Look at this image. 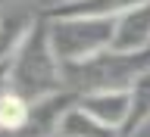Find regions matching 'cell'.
I'll list each match as a JSON object with an SVG mask.
<instances>
[{
    "label": "cell",
    "mask_w": 150,
    "mask_h": 137,
    "mask_svg": "<svg viewBox=\"0 0 150 137\" xmlns=\"http://www.w3.org/2000/svg\"><path fill=\"white\" fill-rule=\"evenodd\" d=\"M9 91L25 97L28 103H38L44 97L66 91L63 78V63L56 59L53 47H50V31H47V19L38 22V28L28 34L13 59H9Z\"/></svg>",
    "instance_id": "obj_1"
},
{
    "label": "cell",
    "mask_w": 150,
    "mask_h": 137,
    "mask_svg": "<svg viewBox=\"0 0 150 137\" xmlns=\"http://www.w3.org/2000/svg\"><path fill=\"white\" fill-rule=\"evenodd\" d=\"M47 31L56 59L72 65L112 50L116 19H47Z\"/></svg>",
    "instance_id": "obj_2"
},
{
    "label": "cell",
    "mask_w": 150,
    "mask_h": 137,
    "mask_svg": "<svg viewBox=\"0 0 150 137\" xmlns=\"http://www.w3.org/2000/svg\"><path fill=\"white\" fill-rule=\"evenodd\" d=\"M72 106H78V93L66 87L53 97L31 103V115L19 134H0V137H59V125Z\"/></svg>",
    "instance_id": "obj_3"
},
{
    "label": "cell",
    "mask_w": 150,
    "mask_h": 137,
    "mask_svg": "<svg viewBox=\"0 0 150 137\" xmlns=\"http://www.w3.org/2000/svg\"><path fill=\"white\" fill-rule=\"evenodd\" d=\"M44 19V9H35L28 3H6L0 6V63H6L22 50L28 34Z\"/></svg>",
    "instance_id": "obj_4"
},
{
    "label": "cell",
    "mask_w": 150,
    "mask_h": 137,
    "mask_svg": "<svg viewBox=\"0 0 150 137\" xmlns=\"http://www.w3.org/2000/svg\"><path fill=\"white\" fill-rule=\"evenodd\" d=\"M78 106H81L88 115H94L97 122L122 131L125 122H128V115H131V91L128 87L91 91V93H81V97H78Z\"/></svg>",
    "instance_id": "obj_5"
},
{
    "label": "cell",
    "mask_w": 150,
    "mask_h": 137,
    "mask_svg": "<svg viewBox=\"0 0 150 137\" xmlns=\"http://www.w3.org/2000/svg\"><path fill=\"white\" fill-rule=\"evenodd\" d=\"M150 0H56L44 6V19H119Z\"/></svg>",
    "instance_id": "obj_6"
},
{
    "label": "cell",
    "mask_w": 150,
    "mask_h": 137,
    "mask_svg": "<svg viewBox=\"0 0 150 137\" xmlns=\"http://www.w3.org/2000/svg\"><path fill=\"white\" fill-rule=\"evenodd\" d=\"M112 50L116 53H147L150 50V3H141L116 19Z\"/></svg>",
    "instance_id": "obj_7"
},
{
    "label": "cell",
    "mask_w": 150,
    "mask_h": 137,
    "mask_svg": "<svg viewBox=\"0 0 150 137\" xmlns=\"http://www.w3.org/2000/svg\"><path fill=\"white\" fill-rule=\"evenodd\" d=\"M128 91H131V115L122 128V137H134L150 125V65L144 72H138Z\"/></svg>",
    "instance_id": "obj_8"
},
{
    "label": "cell",
    "mask_w": 150,
    "mask_h": 137,
    "mask_svg": "<svg viewBox=\"0 0 150 137\" xmlns=\"http://www.w3.org/2000/svg\"><path fill=\"white\" fill-rule=\"evenodd\" d=\"M59 137H122V131L97 122L81 106H72V109L66 112L63 125H59Z\"/></svg>",
    "instance_id": "obj_9"
},
{
    "label": "cell",
    "mask_w": 150,
    "mask_h": 137,
    "mask_svg": "<svg viewBox=\"0 0 150 137\" xmlns=\"http://www.w3.org/2000/svg\"><path fill=\"white\" fill-rule=\"evenodd\" d=\"M31 115V103L19 93L6 91L0 97V134H19Z\"/></svg>",
    "instance_id": "obj_10"
},
{
    "label": "cell",
    "mask_w": 150,
    "mask_h": 137,
    "mask_svg": "<svg viewBox=\"0 0 150 137\" xmlns=\"http://www.w3.org/2000/svg\"><path fill=\"white\" fill-rule=\"evenodd\" d=\"M9 91V59L6 63H0V97Z\"/></svg>",
    "instance_id": "obj_11"
}]
</instances>
